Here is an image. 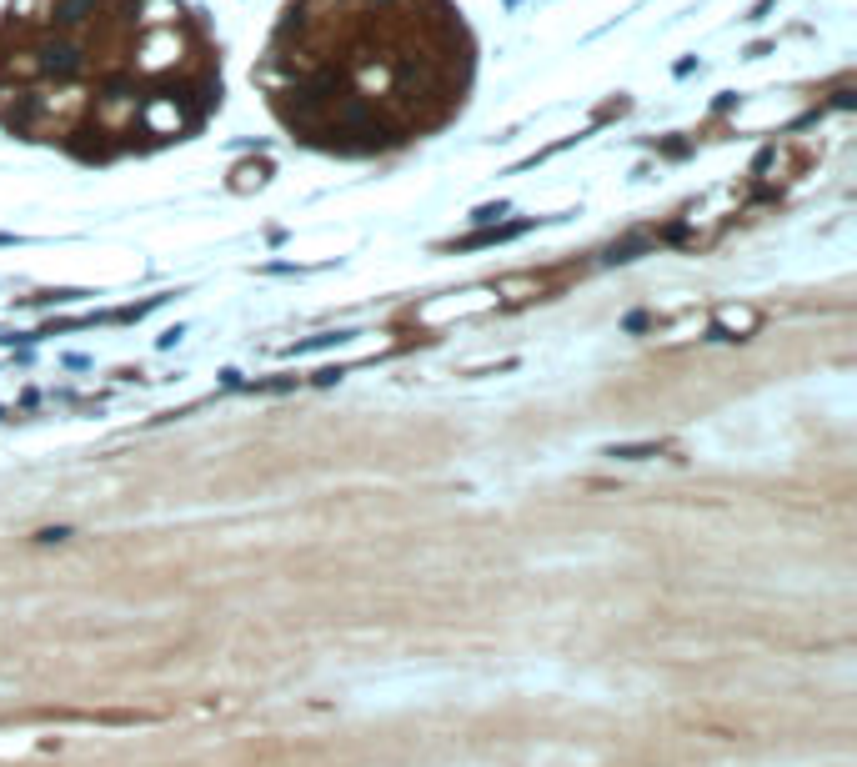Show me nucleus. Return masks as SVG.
Segmentation results:
<instances>
[{
    "instance_id": "nucleus-1",
    "label": "nucleus",
    "mask_w": 857,
    "mask_h": 767,
    "mask_svg": "<svg viewBox=\"0 0 857 767\" xmlns=\"http://www.w3.org/2000/svg\"><path fill=\"white\" fill-rule=\"evenodd\" d=\"M472 41L447 0H291L271 41L276 116L326 151H391L442 126Z\"/></svg>"
}]
</instances>
